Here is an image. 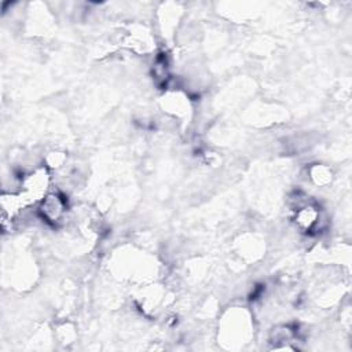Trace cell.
<instances>
[{"instance_id":"obj_1","label":"cell","mask_w":352,"mask_h":352,"mask_svg":"<svg viewBox=\"0 0 352 352\" xmlns=\"http://www.w3.org/2000/svg\"><path fill=\"white\" fill-rule=\"evenodd\" d=\"M67 211V202L60 194H50L40 205V215L49 223H57L61 220Z\"/></svg>"}]
</instances>
